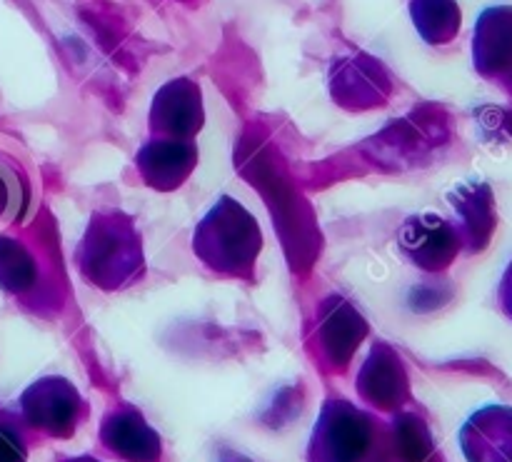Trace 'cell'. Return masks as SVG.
<instances>
[{
    "instance_id": "cell-1",
    "label": "cell",
    "mask_w": 512,
    "mask_h": 462,
    "mask_svg": "<svg viewBox=\"0 0 512 462\" xmlns=\"http://www.w3.org/2000/svg\"><path fill=\"white\" fill-rule=\"evenodd\" d=\"M75 265L85 283L100 290H123L143 275V240L123 210H98L75 248Z\"/></svg>"
},
{
    "instance_id": "cell-15",
    "label": "cell",
    "mask_w": 512,
    "mask_h": 462,
    "mask_svg": "<svg viewBox=\"0 0 512 462\" xmlns=\"http://www.w3.org/2000/svg\"><path fill=\"white\" fill-rule=\"evenodd\" d=\"M23 203V190L13 170L0 163V218H13Z\"/></svg>"
},
{
    "instance_id": "cell-9",
    "label": "cell",
    "mask_w": 512,
    "mask_h": 462,
    "mask_svg": "<svg viewBox=\"0 0 512 462\" xmlns=\"http://www.w3.org/2000/svg\"><path fill=\"white\" fill-rule=\"evenodd\" d=\"M25 418L38 428L58 433L78 410V393L65 378H40L20 398Z\"/></svg>"
},
{
    "instance_id": "cell-4",
    "label": "cell",
    "mask_w": 512,
    "mask_h": 462,
    "mask_svg": "<svg viewBox=\"0 0 512 462\" xmlns=\"http://www.w3.org/2000/svg\"><path fill=\"white\" fill-rule=\"evenodd\" d=\"M398 245L405 258L420 270H445L460 250V233L440 215H413L403 223Z\"/></svg>"
},
{
    "instance_id": "cell-7",
    "label": "cell",
    "mask_w": 512,
    "mask_h": 462,
    "mask_svg": "<svg viewBox=\"0 0 512 462\" xmlns=\"http://www.w3.org/2000/svg\"><path fill=\"white\" fill-rule=\"evenodd\" d=\"M135 163H138L140 178L150 188L168 193L190 178L198 165V148L190 140L155 138L140 148Z\"/></svg>"
},
{
    "instance_id": "cell-14",
    "label": "cell",
    "mask_w": 512,
    "mask_h": 462,
    "mask_svg": "<svg viewBox=\"0 0 512 462\" xmlns=\"http://www.w3.org/2000/svg\"><path fill=\"white\" fill-rule=\"evenodd\" d=\"M105 438L110 440L113 450H123L128 458H143L148 450H153L155 445H158L155 435L145 428L138 413L118 415V418L113 420V425L105 428Z\"/></svg>"
},
{
    "instance_id": "cell-10",
    "label": "cell",
    "mask_w": 512,
    "mask_h": 462,
    "mask_svg": "<svg viewBox=\"0 0 512 462\" xmlns=\"http://www.w3.org/2000/svg\"><path fill=\"white\" fill-rule=\"evenodd\" d=\"M360 393L373 403L395 400L405 393V368L390 345L378 343L373 348L368 363L360 370Z\"/></svg>"
},
{
    "instance_id": "cell-17",
    "label": "cell",
    "mask_w": 512,
    "mask_h": 462,
    "mask_svg": "<svg viewBox=\"0 0 512 462\" xmlns=\"http://www.w3.org/2000/svg\"><path fill=\"white\" fill-rule=\"evenodd\" d=\"M500 303H503V310L512 318V263L510 268L505 270L503 283H500Z\"/></svg>"
},
{
    "instance_id": "cell-13",
    "label": "cell",
    "mask_w": 512,
    "mask_h": 462,
    "mask_svg": "<svg viewBox=\"0 0 512 462\" xmlns=\"http://www.w3.org/2000/svg\"><path fill=\"white\" fill-rule=\"evenodd\" d=\"M458 213L463 218V235L460 240H468L473 250H480L490 238L493 230V203H490V190L488 188H475V190H460L458 198Z\"/></svg>"
},
{
    "instance_id": "cell-3",
    "label": "cell",
    "mask_w": 512,
    "mask_h": 462,
    "mask_svg": "<svg viewBox=\"0 0 512 462\" xmlns=\"http://www.w3.org/2000/svg\"><path fill=\"white\" fill-rule=\"evenodd\" d=\"M205 123L203 95L190 78H175L155 93L150 128L158 138L193 140Z\"/></svg>"
},
{
    "instance_id": "cell-2",
    "label": "cell",
    "mask_w": 512,
    "mask_h": 462,
    "mask_svg": "<svg viewBox=\"0 0 512 462\" xmlns=\"http://www.w3.org/2000/svg\"><path fill=\"white\" fill-rule=\"evenodd\" d=\"M263 250V233L248 208L235 198H223L205 213L193 235V253L213 273L228 278H253Z\"/></svg>"
},
{
    "instance_id": "cell-16",
    "label": "cell",
    "mask_w": 512,
    "mask_h": 462,
    "mask_svg": "<svg viewBox=\"0 0 512 462\" xmlns=\"http://www.w3.org/2000/svg\"><path fill=\"white\" fill-rule=\"evenodd\" d=\"M23 443L10 425L0 423V462H23Z\"/></svg>"
},
{
    "instance_id": "cell-5",
    "label": "cell",
    "mask_w": 512,
    "mask_h": 462,
    "mask_svg": "<svg viewBox=\"0 0 512 462\" xmlns=\"http://www.w3.org/2000/svg\"><path fill=\"white\" fill-rule=\"evenodd\" d=\"M365 335H368V323L348 300L340 298V295H330L320 305L315 340H318L320 355L330 365H335V368L348 365Z\"/></svg>"
},
{
    "instance_id": "cell-11",
    "label": "cell",
    "mask_w": 512,
    "mask_h": 462,
    "mask_svg": "<svg viewBox=\"0 0 512 462\" xmlns=\"http://www.w3.org/2000/svg\"><path fill=\"white\" fill-rule=\"evenodd\" d=\"M410 18L425 43L448 45L458 35L463 15L455 0H413Z\"/></svg>"
},
{
    "instance_id": "cell-12",
    "label": "cell",
    "mask_w": 512,
    "mask_h": 462,
    "mask_svg": "<svg viewBox=\"0 0 512 462\" xmlns=\"http://www.w3.org/2000/svg\"><path fill=\"white\" fill-rule=\"evenodd\" d=\"M38 280V265L33 253L20 240L0 235V288L5 293L23 295Z\"/></svg>"
},
{
    "instance_id": "cell-6",
    "label": "cell",
    "mask_w": 512,
    "mask_h": 462,
    "mask_svg": "<svg viewBox=\"0 0 512 462\" xmlns=\"http://www.w3.org/2000/svg\"><path fill=\"white\" fill-rule=\"evenodd\" d=\"M330 93L350 110H365L383 105L390 95V78L380 60L360 53L340 60L330 75Z\"/></svg>"
},
{
    "instance_id": "cell-8",
    "label": "cell",
    "mask_w": 512,
    "mask_h": 462,
    "mask_svg": "<svg viewBox=\"0 0 512 462\" xmlns=\"http://www.w3.org/2000/svg\"><path fill=\"white\" fill-rule=\"evenodd\" d=\"M475 68L485 78H500L512 70V5L483 10L473 35Z\"/></svg>"
}]
</instances>
